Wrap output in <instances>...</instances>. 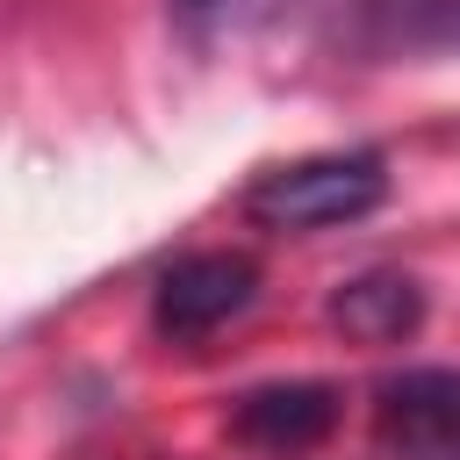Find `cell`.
I'll list each match as a JSON object with an SVG mask.
<instances>
[{
  "instance_id": "1",
  "label": "cell",
  "mask_w": 460,
  "mask_h": 460,
  "mask_svg": "<svg viewBox=\"0 0 460 460\" xmlns=\"http://www.w3.org/2000/svg\"><path fill=\"white\" fill-rule=\"evenodd\" d=\"M381 201H388V158L381 151H316V158L259 172L244 194V223L280 230V237H309V230L359 223Z\"/></svg>"
},
{
  "instance_id": "2",
  "label": "cell",
  "mask_w": 460,
  "mask_h": 460,
  "mask_svg": "<svg viewBox=\"0 0 460 460\" xmlns=\"http://www.w3.org/2000/svg\"><path fill=\"white\" fill-rule=\"evenodd\" d=\"M381 460H460V367H402L374 388Z\"/></svg>"
},
{
  "instance_id": "3",
  "label": "cell",
  "mask_w": 460,
  "mask_h": 460,
  "mask_svg": "<svg viewBox=\"0 0 460 460\" xmlns=\"http://www.w3.org/2000/svg\"><path fill=\"white\" fill-rule=\"evenodd\" d=\"M252 295H259V266H252L244 252H187V259H172V266L158 273V288H151V323H158V338L194 345V338L223 331L230 316H244Z\"/></svg>"
},
{
  "instance_id": "4",
  "label": "cell",
  "mask_w": 460,
  "mask_h": 460,
  "mask_svg": "<svg viewBox=\"0 0 460 460\" xmlns=\"http://www.w3.org/2000/svg\"><path fill=\"white\" fill-rule=\"evenodd\" d=\"M331 431H338V388L331 381H266V388L230 402V438L252 453H273V460L316 453Z\"/></svg>"
},
{
  "instance_id": "5",
  "label": "cell",
  "mask_w": 460,
  "mask_h": 460,
  "mask_svg": "<svg viewBox=\"0 0 460 460\" xmlns=\"http://www.w3.org/2000/svg\"><path fill=\"white\" fill-rule=\"evenodd\" d=\"M323 316L359 345H395L424 323V288L410 273H359L323 302Z\"/></svg>"
},
{
  "instance_id": "6",
  "label": "cell",
  "mask_w": 460,
  "mask_h": 460,
  "mask_svg": "<svg viewBox=\"0 0 460 460\" xmlns=\"http://www.w3.org/2000/svg\"><path fill=\"white\" fill-rule=\"evenodd\" d=\"M352 36L381 58H460V0H359Z\"/></svg>"
},
{
  "instance_id": "7",
  "label": "cell",
  "mask_w": 460,
  "mask_h": 460,
  "mask_svg": "<svg viewBox=\"0 0 460 460\" xmlns=\"http://www.w3.org/2000/svg\"><path fill=\"white\" fill-rule=\"evenodd\" d=\"M273 7H280V0H172V22H180L187 36H201V43H216V36L259 29Z\"/></svg>"
}]
</instances>
